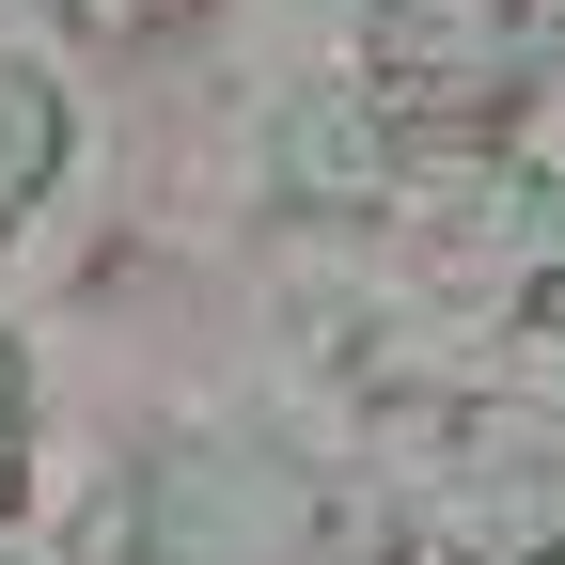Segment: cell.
Wrapping results in <instances>:
<instances>
[{"label": "cell", "instance_id": "obj_1", "mask_svg": "<svg viewBox=\"0 0 565 565\" xmlns=\"http://www.w3.org/2000/svg\"><path fill=\"white\" fill-rule=\"evenodd\" d=\"M487 408H503V424H534V440L565 456V315H519L503 345H487Z\"/></svg>", "mask_w": 565, "mask_h": 565}]
</instances>
